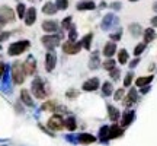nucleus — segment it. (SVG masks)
<instances>
[{
	"label": "nucleus",
	"mask_w": 157,
	"mask_h": 146,
	"mask_svg": "<svg viewBox=\"0 0 157 146\" xmlns=\"http://www.w3.org/2000/svg\"><path fill=\"white\" fill-rule=\"evenodd\" d=\"M31 88H32V94L35 95V98H38V99H44L45 96H47V92H48V91H45L44 80H42L41 78H35L34 80H32Z\"/></svg>",
	"instance_id": "f257e3e1"
},
{
	"label": "nucleus",
	"mask_w": 157,
	"mask_h": 146,
	"mask_svg": "<svg viewBox=\"0 0 157 146\" xmlns=\"http://www.w3.org/2000/svg\"><path fill=\"white\" fill-rule=\"evenodd\" d=\"M25 76H26V73L23 70V63L16 62L12 66V79L15 80V83L21 85L25 82Z\"/></svg>",
	"instance_id": "f03ea898"
},
{
	"label": "nucleus",
	"mask_w": 157,
	"mask_h": 146,
	"mask_svg": "<svg viewBox=\"0 0 157 146\" xmlns=\"http://www.w3.org/2000/svg\"><path fill=\"white\" fill-rule=\"evenodd\" d=\"M29 45H31V43H29L28 39H23V41H16V43H13V44H10V47H9V54L10 56H19V54H22L25 50H28Z\"/></svg>",
	"instance_id": "7ed1b4c3"
},
{
	"label": "nucleus",
	"mask_w": 157,
	"mask_h": 146,
	"mask_svg": "<svg viewBox=\"0 0 157 146\" xmlns=\"http://www.w3.org/2000/svg\"><path fill=\"white\" fill-rule=\"evenodd\" d=\"M63 35L61 34H50V35H44L41 41H42V44L48 48V50H52V48H56L58 43L61 41Z\"/></svg>",
	"instance_id": "20e7f679"
},
{
	"label": "nucleus",
	"mask_w": 157,
	"mask_h": 146,
	"mask_svg": "<svg viewBox=\"0 0 157 146\" xmlns=\"http://www.w3.org/2000/svg\"><path fill=\"white\" fill-rule=\"evenodd\" d=\"M82 50V43H76V41H67L63 44V51L66 54H76Z\"/></svg>",
	"instance_id": "39448f33"
},
{
	"label": "nucleus",
	"mask_w": 157,
	"mask_h": 146,
	"mask_svg": "<svg viewBox=\"0 0 157 146\" xmlns=\"http://www.w3.org/2000/svg\"><path fill=\"white\" fill-rule=\"evenodd\" d=\"M47 127L51 130H61L64 129V121H63L61 116H52V117L48 120V123H47Z\"/></svg>",
	"instance_id": "423d86ee"
},
{
	"label": "nucleus",
	"mask_w": 157,
	"mask_h": 146,
	"mask_svg": "<svg viewBox=\"0 0 157 146\" xmlns=\"http://www.w3.org/2000/svg\"><path fill=\"white\" fill-rule=\"evenodd\" d=\"M0 18L7 22H13L15 21V13H13V9H10L9 6H2L0 7Z\"/></svg>",
	"instance_id": "0eeeda50"
},
{
	"label": "nucleus",
	"mask_w": 157,
	"mask_h": 146,
	"mask_svg": "<svg viewBox=\"0 0 157 146\" xmlns=\"http://www.w3.org/2000/svg\"><path fill=\"white\" fill-rule=\"evenodd\" d=\"M23 70L26 75H34L35 70H36V60H35L34 56H29L25 63H23Z\"/></svg>",
	"instance_id": "6e6552de"
},
{
	"label": "nucleus",
	"mask_w": 157,
	"mask_h": 146,
	"mask_svg": "<svg viewBox=\"0 0 157 146\" xmlns=\"http://www.w3.org/2000/svg\"><path fill=\"white\" fill-rule=\"evenodd\" d=\"M56 63H57V56L54 51H48L47 56H45V69L47 72H52L54 67H56Z\"/></svg>",
	"instance_id": "1a4fd4ad"
},
{
	"label": "nucleus",
	"mask_w": 157,
	"mask_h": 146,
	"mask_svg": "<svg viewBox=\"0 0 157 146\" xmlns=\"http://www.w3.org/2000/svg\"><path fill=\"white\" fill-rule=\"evenodd\" d=\"M0 88L3 92H10L12 91V79H10V72H9V69L6 67L5 73H3V79H2V85H0Z\"/></svg>",
	"instance_id": "9d476101"
},
{
	"label": "nucleus",
	"mask_w": 157,
	"mask_h": 146,
	"mask_svg": "<svg viewBox=\"0 0 157 146\" xmlns=\"http://www.w3.org/2000/svg\"><path fill=\"white\" fill-rule=\"evenodd\" d=\"M99 86V79L98 78H92L89 80H86L83 83V91L86 92H92V91H96Z\"/></svg>",
	"instance_id": "9b49d317"
},
{
	"label": "nucleus",
	"mask_w": 157,
	"mask_h": 146,
	"mask_svg": "<svg viewBox=\"0 0 157 146\" xmlns=\"http://www.w3.org/2000/svg\"><path fill=\"white\" fill-rule=\"evenodd\" d=\"M134 117H135V112L134 111H125L122 114V120H121V126L122 127H127V126H129V124L132 123V120H134Z\"/></svg>",
	"instance_id": "f8f14e48"
},
{
	"label": "nucleus",
	"mask_w": 157,
	"mask_h": 146,
	"mask_svg": "<svg viewBox=\"0 0 157 146\" xmlns=\"http://www.w3.org/2000/svg\"><path fill=\"white\" fill-rule=\"evenodd\" d=\"M135 101H137V91H135V89H129L128 95L124 98V102H122V104L125 105V107H131V105H132Z\"/></svg>",
	"instance_id": "ddd939ff"
},
{
	"label": "nucleus",
	"mask_w": 157,
	"mask_h": 146,
	"mask_svg": "<svg viewBox=\"0 0 157 146\" xmlns=\"http://www.w3.org/2000/svg\"><path fill=\"white\" fill-rule=\"evenodd\" d=\"M117 22H118L117 18L113 16L112 13H109V15H106V16L103 18V22H102V29H109L112 25H115Z\"/></svg>",
	"instance_id": "4468645a"
},
{
	"label": "nucleus",
	"mask_w": 157,
	"mask_h": 146,
	"mask_svg": "<svg viewBox=\"0 0 157 146\" xmlns=\"http://www.w3.org/2000/svg\"><path fill=\"white\" fill-rule=\"evenodd\" d=\"M35 19H36V9L35 7H29L28 12H26V16H25V23L28 26H31L35 22Z\"/></svg>",
	"instance_id": "2eb2a0df"
},
{
	"label": "nucleus",
	"mask_w": 157,
	"mask_h": 146,
	"mask_svg": "<svg viewBox=\"0 0 157 146\" xmlns=\"http://www.w3.org/2000/svg\"><path fill=\"white\" fill-rule=\"evenodd\" d=\"M96 140L95 136L89 135V133H82V135L77 136V142L78 143H83V145H89V143H93Z\"/></svg>",
	"instance_id": "dca6fc26"
},
{
	"label": "nucleus",
	"mask_w": 157,
	"mask_h": 146,
	"mask_svg": "<svg viewBox=\"0 0 157 146\" xmlns=\"http://www.w3.org/2000/svg\"><path fill=\"white\" fill-rule=\"evenodd\" d=\"M122 133H124L122 127H119L117 124H113V126L109 127V139H117L119 136H122Z\"/></svg>",
	"instance_id": "f3484780"
},
{
	"label": "nucleus",
	"mask_w": 157,
	"mask_h": 146,
	"mask_svg": "<svg viewBox=\"0 0 157 146\" xmlns=\"http://www.w3.org/2000/svg\"><path fill=\"white\" fill-rule=\"evenodd\" d=\"M42 29L47 32H56L58 29V23L56 21H45V22H42Z\"/></svg>",
	"instance_id": "a211bd4d"
},
{
	"label": "nucleus",
	"mask_w": 157,
	"mask_h": 146,
	"mask_svg": "<svg viewBox=\"0 0 157 146\" xmlns=\"http://www.w3.org/2000/svg\"><path fill=\"white\" fill-rule=\"evenodd\" d=\"M96 5L93 2H90V0H83V2H78L77 3V9L78 10H92V9H95Z\"/></svg>",
	"instance_id": "6ab92c4d"
},
{
	"label": "nucleus",
	"mask_w": 157,
	"mask_h": 146,
	"mask_svg": "<svg viewBox=\"0 0 157 146\" xmlns=\"http://www.w3.org/2000/svg\"><path fill=\"white\" fill-rule=\"evenodd\" d=\"M21 99L23 101L25 105H28V107H34V101H32V98H31V95H29V92L26 89L21 91Z\"/></svg>",
	"instance_id": "aec40b11"
},
{
	"label": "nucleus",
	"mask_w": 157,
	"mask_h": 146,
	"mask_svg": "<svg viewBox=\"0 0 157 146\" xmlns=\"http://www.w3.org/2000/svg\"><path fill=\"white\" fill-rule=\"evenodd\" d=\"M57 6L54 5V3H51V2H48V3H45L44 7H42V12H44L45 15H54V13H57Z\"/></svg>",
	"instance_id": "412c9836"
},
{
	"label": "nucleus",
	"mask_w": 157,
	"mask_h": 146,
	"mask_svg": "<svg viewBox=\"0 0 157 146\" xmlns=\"http://www.w3.org/2000/svg\"><path fill=\"white\" fill-rule=\"evenodd\" d=\"M117 51V44H113V43H108L105 45V48H103V56L106 57H111L113 56V53Z\"/></svg>",
	"instance_id": "4be33fe9"
},
{
	"label": "nucleus",
	"mask_w": 157,
	"mask_h": 146,
	"mask_svg": "<svg viewBox=\"0 0 157 146\" xmlns=\"http://www.w3.org/2000/svg\"><path fill=\"white\" fill-rule=\"evenodd\" d=\"M89 67L93 70V69H98L99 67V53L95 51L92 57H90V62H89Z\"/></svg>",
	"instance_id": "5701e85b"
},
{
	"label": "nucleus",
	"mask_w": 157,
	"mask_h": 146,
	"mask_svg": "<svg viewBox=\"0 0 157 146\" xmlns=\"http://www.w3.org/2000/svg\"><path fill=\"white\" fill-rule=\"evenodd\" d=\"M154 38H156V32H154L151 28H148V29H146V31H144V44L151 43Z\"/></svg>",
	"instance_id": "b1692460"
},
{
	"label": "nucleus",
	"mask_w": 157,
	"mask_h": 146,
	"mask_svg": "<svg viewBox=\"0 0 157 146\" xmlns=\"http://www.w3.org/2000/svg\"><path fill=\"white\" fill-rule=\"evenodd\" d=\"M99 139L102 142L109 140V127L108 126H103L101 130H99Z\"/></svg>",
	"instance_id": "393cba45"
},
{
	"label": "nucleus",
	"mask_w": 157,
	"mask_h": 146,
	"mask_svg": "<svg viewBox=\"0 0 157 146\" xmlns=\"http://www.w3.org/2000/svg\"><path fill=\"white\" fill-rule=\"evenodd\" d=\"M108 112H109V118L112 121H117L118 118H119V111L115 107H112V105H108Z\"/></svg>",
	"instance_id": "a878e982"
},
{
	"label": "nucleus",
	"mask_w": 157,
	"mask_h": 146,
	"mask_svg": "<svg viewBox=\"0 0 157 146\" xmlns=\"http://www.w3.org/2000/svg\"><path fill=\"white\" fill-rule=\"evenodd\" d=\"M151 80H153V76H146V78H138L135 80V83H137V86L143 88V86H146V85L151 83Z\"/></svg>",
	"instance_id": "bb28decb"
},
{
	"label": "nucleus",
	"mask_w": 157,
	"mask_h": 146,
	"mask_svg": "<svg viewBox=\"0 0 157 146\" xmlns=\"http://www.w3.org/2000/svg\"><path fill=\"white\" fill-rule=\"evenodd\" d=\"M64 127H67L70 132H73V130H76V120H74V117H68L66 121H64Z\"/></svg>",
	"instance_id": "cd10ccee"
},
{
	"label": "nucleus",
	"mask_w": 157,
	"mask_h": 146,
	"mask_svg": "<svg viewBox=\"0 0 157 146\" xmlns=\"http://www.w3.org/2000/svg\"><path fill=\"white\" fill-rule=\"evenodd\" d=\"M57 107H58V104H57L56 101H47V102H44L42 110H47V111H56Z\"/></svg>",
	"instance_id": "c85d7f7f"
},
{
	"label": "nucleus",
	"mask_w": 157,
	"mask_h": 146,
	"mask_svg": "<svg viewBox=\"0 0 157 146\" xmlns=\"http://www.w3.org/2000/svg\"><path fill=\"white\" fill-rule=\"evenodd\" d=\"M118 62L121 64H125L128 62V53H127V50H119V53H118Z\"/></svg>",
	"instance_id": "c756f323"
},
{
	"label": "nucleus",
	"mask_w": 157,
	"mask_h": 146,
	"mask_svg": "<svg viewBox=\"0 0 157 146\" xmlns=\"http://www.w3.org/2000/svg\"><path fill=\"white\" fill-rule=\"evenodd\" d=\"M92 38H93V34H87L86 37H83V39H82V47H84L86 50H89L90 43H92Z\"/></svg>",
	"instance_id": "7c9ffc66"
},
{
	"label": "nucleus",
	"mask_w": 157,
	"mask_h": 146,
	"mask_svg": "<svg viewBox=\"0 0 157 146\" xmlns=\"http://www.w3.org/2000/svg\"><path fill=\"white\" fill-rule=\"evenodd\" d=\"M112 91H113V88H112V85H111V82H105V83H103V86H102V92H103V95L105 96H109L111 94H112Z\"/></svg>",
	"instance_id": "2f4dec72"
},
{
	"label": "nucleus",
	"mask_w": 157,
	"mask_h": 146,
	"mask_svg": "<svg viewBox=\"0 0 157 146\" xmlns=\"http://www.w3.org/2000/svg\"><path fill=\"white\" fill-rule=\"evenodd\" d=\"M129 31L132 32L134 37H138V35L141 34V26L138 23H132V25H129Z\"/></svg>",
	"instance_id": "473e14b6"
},
{
	"label": "nucleus",
	"mask_w": 157,
	"mask_h": 146,
	"mask_svg": "<svg viewBox=\"0 0 157 146\" xmlns=\"http://www.w3.org/2000/svg\"><path fill=\"white\" fill-rule=\"evenodd\" d=\"M77 38V31H76V26L71 25L70 26V34H68V41H76Z\"/></svg>",
	"instance_id": "72a5a7b5"
},
{
	"label": "nucleus",
	"mask_w": 157,
	"mask_h": 146,
	"mask_svg": "<svg viewBox=\"0 0 157 146\" xmlns=\"http://www.w3.org/2000/svg\"><path fill=\"white\" fill-rule=\"evenodd\" d=\"M103 67L106 69V70H112V69H115V60H112V59H108L106 62L103 63Z\"/></svg>",
	"instance_id": "f704fd0d"
},
{
	"label": "nucleus",
	"mask_w": 157,
	"mask_h": 146,
	"mask_svg": "<svg viewBox=\"0 0 157 146\" xmlns=\"http://www.w3.org/2000/svg\"><path fill=\"white\" fill-rule=\"evenodd\" d=\"M57 9H60V10H64V9H67L68 6V0H57Z\"/></svg>",
	"instance_id": "c9c22d12"
},
{
	"label": "nucleus",
	"mask_w": 157,
	"mask_h": 146,
	"mask_svg": "<svg viewBox=\"0 0 157 146\" xmlns=\"http://www.w3.org/2000/svg\"><path fill=\"white\" fill-rule=\"evenodd\" d=\"M146 45L147 44H144V43H143V44H138V45H137V47H135V50H134V56H140L141 53L146 50Z\"/></svg>",
	"instance_id": "e433bc0d"
},
{
	"label": "nucleus",
	"mask_w": 157,
	"mask_h": 146,
	"mask_svg": "<svg viewBox=\"0 0 157 146\" xmlns=\"http://www.w3.org/2000/svg\"><path fill=\"white\" fill-rule=\"evenodd\" d=\"M25 9H26V7H25V5H23V3H19V5H17V7H16L17 16L21 18V19H22L23 15H25Z\"/></svg>",
	"instance_id": "4c0bfd02"
},
{
	"label": "nucleus",
	"mask_w": 157,
	"mask_h": 146,
	"mask_svg": "<svg viewBox=\"0 0 157 146\" xmlns=\"http://www.w3.org/2000/svg\"><path fill=\"white\" fill-rule=\"evenodd\" d=\"M61 26H63L64 29H70V26H71V16L64 18V21H63Z\"/></svg>",
	"instance_id": "58836bf2"
},
{
	"label": "nucleus",
	"mask_w": 157,
	"mask_h": 146,
	"mask_svg": "<svg viewBox=\"0 0 157 146\" xmlns=\"http://www.w3.org/2000/svg\"><path fill=\"white\" fill-rule=\"evenodd\" d=\"M132 82V73H128L127 76H125V80H124V86H129Z\"/></svg>",
	"instance_id": "ea45409f"
},
{
	"label": "nucleus",
	"mask_w": 157,
	"mask_h": 146,
	"mask_svg": "<svg viewBox=\"0 0 157 146\" xmlns=\"http://www.w3.org/2000/svg\"><path fill=\"white\" fill-rule=\"evenodd\" d=\"M111 78L118 80V78H119V69H112L111 70Z\"/></svg>",
	"instance_id": "a19ab883"
},
{
	"label": "nucleus",
	"mask_w": 157,
	"mask_h": 146,
	"mask_svg": "<svg viewBox=\"0 0 157 146\" xmlns=\"http://www.w3.org/2000/svg\"><path fill=\"white\" fill-rule=\"evenodd\" d=\"M9 35H10V32H0V43L9 38ZM0 48H2V44H0Z\"/></svg>",
	"instance_id": "79ce46f5"
},
{
	"label": "nucleus",
	"mask_w": 157,
	"mask_h": 146,
	"mask_svg": "<svg viewBox=\"0 0 157 146\" xmlns=\"http://www.w3.org/2000/svg\"><path fill=\"white\" fill-rule=\"evenodd\" d=\"M122 96H124V89L121 88V89H118V91H117V94H115V99L118 101V99H121Z\"/></svg>",
	"instance_id": "37998d69"
},
{
	"label": "nucleus",
	"mask_w": 157,
	"mask_h": 146,
	"mask_svg": "<svg viewBox=\"0 0 157 146\" xmlns=\"http://www.w3.org/2000/svg\"><path fill=\"white\" fill-rule=\"evenodd\" d=\"M66 95H67V98H76V96L78 95V92H76V91H68Z\"/></svg>",
	"instance_id": "c03bdc74"
},
{
	"label": "nucleus",
	"mask_w": 157,
	"mask_h": 146,
	"mask_svg": "<svg viewBox=\"0 0 157 146\" xmlns=\"http://www.w3.org/2000/svg\"><path fill=\"white\" fill-rule=\"evenodd\" d=\"M119 38H121V31H118L117 34H111V39H113V41H115V39L118 41Z\"/></svg>",
	"instance_id": "a18cd8bd"
},
{
	"label": "nucleus",
	"mask_w": 157,
	"mask_h": 146,
	"mask_svg": "<svg viewBox=\"0 0 157 146\" xmlns=\"http://www.w3.org/2000/svg\"><path fill=\"white\" fill-rule=\"evenodd\" d=\"M6 67H7V66H6L5 63H0V75H2V76H3V73H5Z\"/></svg>",
	"instance_id": "49530a36"
},
{
	"label": "nucleus",
	"mask_w": 157,
	"mask_h": 146,
	"mask_svg": "<svg viewBox=\"0 0 157 146\" xmlns=\"http://www.w3.org/2000/svg\"><path fill=\"white\" fill-rule=\"evenodd\" d=\"M138 62H140V59H135V60H132V62L129 63V67H135V66L138 64Z\"/></svg>",
	"instance_id": "de8ad7c7"
},
{
	"label": "nucleus",
	"mask_w": 157,
	"mask_h": 146,
	"mask_svg": "<svg viewBox=\"0 0 157 146\" xmlns=\"http://www.w3.org/2000/svg\"><path fill=\"white\" fill-rule=\"evenodd\" d=\"M112 7H113V9H117V10H118V9L121 7V3H112Z\"/></svg>",
	"instance_id": "09e8293b"
},
{
	"label": "nucleus",
	"mask_w": 157,
	"mask_h": 146,
	"mask_svg": "<svg viewBox=\"0 0 157 146\" xmlns=\"http://www.w3.org/2000/svg\"><path fill=\"white\" fill-rule=\"evenodd\" d=\"M151 25H153V26H157V16L151 19Z\"/></svg>",
	"instance_id": "8fccbe9b"
},
{
	"label": "nucleus",
	"mask_w": 157,
	"mask_h": 146,
	"mask_svg": "<svg viewBox=\"0 0 157 146\" xmlns=\"http://www.w3.org/2000/svg\"><path fill=\"white\" fill-rule=\"evenodd\" d=\"M5 25H6V22H5V21H3V19H2V18H0V28H3Z\"/></svg>",
	"instance_id": "3c124183"
},
{
	"label": "nucleus",
	"mask_w": 157,
	"mask_h": 146,
	"mask_svg": "<svg viewBox=\"0 0 157 146\" xmlns=\"http://www.w3.org/2000/svg\"><path fill=\"white\" fill-rule=\"evenodd\" d=\"M141 92H143V94H146V92H148V88H143V89H141Z\"/></svg>",
	"instance_id": "603ef678"
},
{
	"label": "nucleus",
	"mask_w": 157,
	"mask_h": 146,
	"mask_svg": "<svg viewBox=\"0 0 157 146\" xmlns=\"http://www.w3.org/2000/svg\"><path fill=\"white\" fill-rule=\"evenodd\" d=\"M153 9H154V10L157 12V2H156V3H154V6H153Z\"/></svg>",
	"instance_id": "864d4df0"
},
{
	"label": "nucleus",
	"mask_w": 157,
	"mask_h": 146,
	"mask_svg": "<svg viewBox=\"0 0 157 146\" xmlns=\"http://www.w3.org/2000/svg\"><path fill=\"white\" fill-rule=\"evenodd\" d=\"M29 2H32V3H36V2H39V0H29Z\"/></svg>",
	"instance_id": "5fc2aeb1"
},
{
	"label": "nucleus",
	"mask_w": 157,
	"mask_h": 146,
	"mask_svg": "<svg viewBox=\"0 0 157 146\" xmlns=\"http://www.w3.org/2000/svg\"><path fill=\"white\" fill-rule=\"evenodd\" d=\"M131 2H137V0H131Z\"/></svg>",
	"instance_id": "6e6d98bb"
},
{
	"label": "nucleus",
	"mask_w": 157,
	"mask_h": 146,
	"mask_svg": "<svg viewBox=\"0 0 157 146\" xmlns=\"http://www.w3.org/2000/svg\"><path fill=\"white\" fill-rule=\"evenodd\" d=\"M0 78H2V75H0Z\"/></svg>",
	"instance_id": "4d7b16f0"
}]
</instances>
